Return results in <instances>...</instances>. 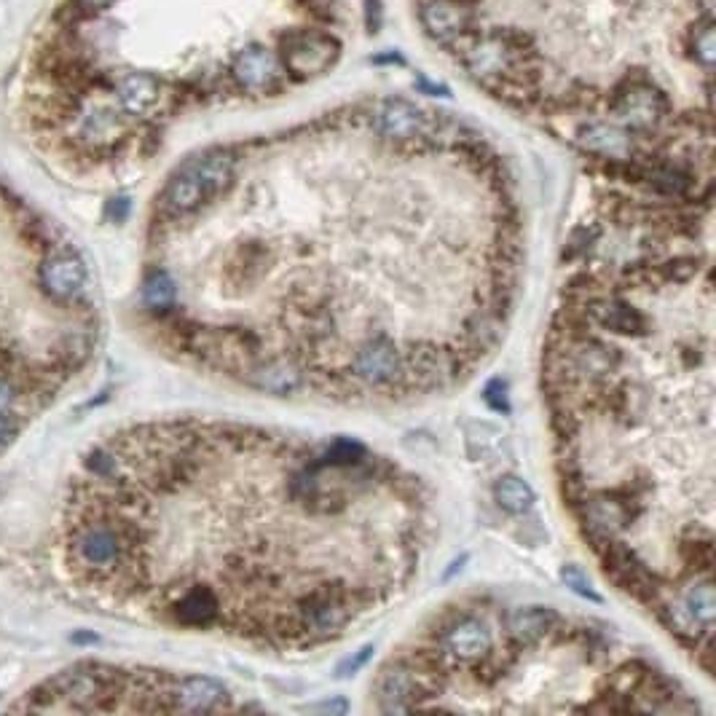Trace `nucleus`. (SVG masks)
Returning a JSON list of instances; mask_svg holds the SVG:
<instances>
[{
    "instance_id": "nucleus-8",
    "label": "nucleus",
    "mask_w": 716,
    "mask_h": 716,
    "mask_svg": "<svg viewBox=\"0 0 716 716\" xmlns=\"http://www.w3.org/2000/svg\"><path fill=\"white\" fill-rule=\"evenodd\" d=\"M129 119L116 105L89 102L73 116V138L86 151H116L129 138Z\"/></svg>"
},
{
    "instance_id": "nucleus-15",
    "label": "nucleus",
    "mask_w": 716,
    "mask_h": 716,
    "mask_svg": "<svg viewBox=\"0 0 716 716\" xmlns=\"http://www.w3.org/2000/svg\"><path fill=\"white\" fill-rule=\"evenodd\" d=\"M113 3L116 0H76V6L84 14H102V11H108Z\"/></svg>"
},
{
    "instance_id": "nucleus-6",
    "label": "nucleus",
    "mask_w": 716,
    "mask_h": 716,
    "mask_svg": "<svg viewBox=\"0 0 716 716\" xmlns=\"http://www.w3.org/2000/svg\"><path fill=\"white\" fill-rule=\"evenodd\" d=\"M669 119V97L655 84L633 82L617 89L612 97V123L631 132L636 140L652 134Z\"/></svg>"
},
{
    "instance_id": "nucleus-2",
    "label": "nucleus",
    "mask_w": 716,
    "mask_h": 716,
    "mask_svg": "<svg viewBox=\"0 0 716 716\" xmlns=\"http://www.w3.org/2000/svg\"><path fill=\"white\" fill-rule=\"evenodd\" d=\"M435 534L427 480L368 443L175 419L91 451L65 547L121 612L308 652L387 612Z\"/></svg>"
},
{
    "instance_id": "nucleus-7",
    "label": "nucleus",
    "mask_w": 716,
    "mask_h": 716,
    "mask_svg": "<svg viewBox=\"0 0 716 716\" xmlns=\"http://www.w3.org/2000/svg\"><path fill=\"white\" fill-rule=\"evenodd\" d=\"M341 46L328 33H317V30H301L285 39L282 46V67L299 82L323 76L325 70L338 59Z\"/></svg>"
},
{
    "instance_id": "nucleus-5",
    "label": "nucleus",
    "mask_w": 716,
    "mask_h": 716,
    "mask_svg": "<svg viewBox=\"0 0 716 716\" xmlns=\"http://www.w3.org/2000/svg\"><path fill=\"white\" fill-rule=\"evenodd\" d=\"M459 57L467 70L486 86H512L523 76V54L499 35H462Z\"/></svg>"
},
{
    "instance_id": "nucleus-17",
    "label": "nucleus",
    "mask_w": 716,
    "mask_h": 716,
    "mask_svg": "<svg viewBox=\"0 0 716 716\" xmlns=\"http://www.w3.org/2000/svg\"><path fill=\"white\" fill-rule=\"evenodd\" d=\"M11 435H14V422H11V413L0 411V443L9 441Z\"/></svg>"
},
{
    "instance_id": "nucleus-16",
    "label": "nucleus",
    "mask_w": 716,
    "mask_h": 716,
    "mask_svg": "<svg viewBox=\"0 0 716 716\" xmlns=\"http://www.w3.org/2000/svg\"><path fill=\"white\" fill-rule=\"evenodd\" d=\"M11 403H14V387L0 376V411L11 413Z\"/></svg>"
},
{
    "instance_id": "nucleus-1",
    "label": "nucleus",
    "mask_w": 716,
    "mask_h": 716,
    "mask_svg": "<svg viewBox=\"0 0 716 716\" xmlns=\"http://www.w3.org/2000/svg\"><path fill=\"white\" fill-rule=\"evenodd\" d=\"M143 306L166 347L280 400L379 409L465 387L527 274L508 175L475 145L443 177L228 181L153 220Z\"/></svg>"
},
{
    "instance_id": "nucleus-3",
    "label": "nucleus",
    "mask_w": 716,
    "mask_h": 716,
    "mask_svg": "<svg viewBox=\"0 0 716 716\" xmlns=\"http://www.w3.org/2000/svg\"><path fill=\"white\" fill-rule=\"evenodd\" d=\"M633 188L609 194L572 234L542 392L585 545L712 674V194Z\"/></svg>"
},
{
    "instance_id": "nucleus-13",
    "label": "nucleus",
    "mask_w": 716,
    "mask_h": 716,
    "mask_svg": "<svg viewBox=\"0 0 716 716\" xmlns=\"http://www.w3.org/2000/svg\"><path fill=\"white\" fill-rule=\"evenodd\" d=\"M493 497H497V502L502 505L505 510L516 512V516L532 510V502H534V493L529 489L527 480L516 478V475H505V478H499L497 486H493Z\"/></svg>"
},
{
    "instance_id": "nucleus-9",
    "label": "nucleus",
    "mask_w": 716,
    "mask_h": 716,
    "mask_svg": "<svg viewBox=\"0 0 716 716\" xmlns=\"http://www.w3.org/2000/svg\"><path fill=\"white\" fill-rule=\"evenodd\" d=\"M116 108L127 119H148L159 110L164 97V86L153 73H127L113 86Z\"/></svg>"
},
{
    "instance_id": "nucleus-10",
    "label": "nucleus",
    "mask_w": 716,
    "mask_h": 716,
    "mask_svg": "<svg viewBox=\"0 0 716 716\" xmlns=\"http://www.w3.org/2000/svg\"><path fill=\"white\" fill-rule=\"evenodd\" d=\"M41 282H43V290H46L54 301L70 304V301L82 299L86 293L89 274H86L82 258L73 256V252H59V256H52L46 263H43Z\"/></svg>"
},
{
    "instance_id": "nucleus-14",
    "label": "nucleus",
    "mask_w": 716,
    "mask_h": 716,
    "mask_svg": "<svg viewBox=\"0 0 716 716\" xmlns=\"http://www.w3.org/2000/svg\"><path fill=\"white\" fill-rule=\"evenodd\" d=\"M693 57L697 59V65L703 70H712L716 62V30H714V20L706 17L701 20V24L693 30Z\"/></svg>"
},
{
    "instance_id": "nucleus-12",
    "label": "nucleus",
    "mask_w": 716,
    "mask_h": 716,
    "mask_svg": "<svg viewBox=\"0 0 716 716\" xmlns=\"http://www.w3.org/2000/svg\"><path fill=\"white\" fill-rule=\"evenodd\" d=\"M419 17L432 39L443 43H454L470 28V9L459 0H422Z\"/></svg>"
},
{
    "instance_id": "nucleus-4",
    "label": "nucleus",
    "mask_w": 716,
    "mask_h": 716,
    "mask_svg": "<svg viewBox=\"0 0 716 716\" xmlns=\"http://www.w3.org/2000/svg\"><path fill=\"white\" fill-rule=\"evenodd\" d=\"M376 712L693 714L658 663L604 626L542 604L443 607L381 665Z\"/></svg>"
},
{
    "instance_id": "nucleus-18",
    "label": "nucleus",
    "mask_w": 716,
    "mask_h": 716,
    "mask_svg": "<svg viewBox=\"0 0 716 716\" xmlns=\"http://www.w3.org/2000/svg\"><path fill=\"white\" fill-rule=\"evenodd\" d=\"M459 3H467V0H459Z\"/></svg>"
},
{
    "instance_id": "nucleus-11",
    "label": "nucleus",
    "mask_w": 716,
    "mask_h": 716,
    "mask_svg": "<svg viewBox=\"0 0 716 716\" xmlns=\"http://www.w3.org/2000/svg\"><path fill=\"white\" fill-rule=\"evenodd\" d=\"M231 73L234 82L242 86L245 91L261 95V91H269L271 86H276V82H280L282 62L276 59V54L271 48L252 43V46H247L237 54Z\"/></svg>"
}]
</instances>
